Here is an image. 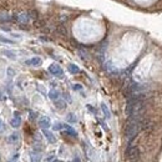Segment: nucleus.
Wrapping results in <instances>:
<instances>
[{"mask_svg":"<svg viewBox=\"0 0 162 162\" xmlns=\"http://www.w3.org/2000/svg\"><path fill=\"white\" fill-rule=\"evenodd\" d=\"M138 131H140V120L130 118V121L125 127V137L129 141V144H131L136 138V136L138 135Z\"/></svg>","mask_w":162,"mask_h":162,"instance_id":"1","label":"nucleus"},{"mask_svg":"<svg viewBox=\"0 0 162 162\" xmlns=\"http://www.w3.org/2000/svg\"><path fill=\"white\" fill-rule=\"evenodd\" d=\"M126 158L130 160V161H136L140 158V150H138V147L135 146V145H129L127 146V149H126Z\"/></svg>","mask_w":162,"mask_h":162,"instance_id":"2","label":"nucleus"},{"mask_svg":"<svg viewBox=\"0 0 162 162\" xmlns=\"http://www.w3.org/2000/svg\"><path fill=\"white\" fill-rule=\"evenodd\" d=\"M49 72L53 74L54 76H58V77H62V75H64L62 69L58 64H53V65L49 66Z\"/></svg>","mask_w":162,"mask_h":162,"instance_id":"3","label":"nucleus"},{"mask_svg":"<svg viewBox=\"0 0 162 162\" xmlns=\"http://www.w3.org/2000/svg\"><path fill=\"white\" fill-rule=\"evenodd\" d=\"M10 126L14 127V129H18V127L21 126V117L19 116V112H15V114H14V117L10 121Z\"/></svg>","mask_w":162,"mask_h":162,"instance_id":"4","label":"nucleus"},{"mask_svg":"<svg viewBox=\"0 0 162 162\" xmlns=\"http://www.w3.org/2000/svg\"><path fill=\"white\" fill-rule=\"evenodd\" d=\"M39 126L41 129H49L51 126V122H50V118L47 116H43L39 118Z\"/></svg>","mask_w":162,"mask_h":162,"instance_id":"5","label":"nucleus"},{"mask_svg":"<svg viewBox=\"0 0 162 162\" xmlns=\"http://www.w3.org/2000/svg\"><path fill=\"white\" fill-rule=\"evenodd\" d=\"M25 64L29 65V66H39V65L41 64V59H40V58H33V59L26 60Z\"/></svg>","mask_w":162,"mask_h":162,"instance_id":"6","label":"nucleus"},{"mask_svg":"<svg viewBox=\"0 0 162 162\" xmlns=\"http://www.w3.org/2000/svg\"><path fill=\"white\" fill-rule=\"evenodd\" d=\"M44 135H45V137L47 138V141L50 144H54L55 141H56V138H55V136L53 135V132H50V131H47L46 129H44Z\"/></svg>","mask_w":162,"mask_h":162,"instance_id":"7","label":"nucleus"},{"mask_svg":"<svg viewBox=\"0 0 162 162\" xmlns=\"http://www.w3.org/2000/svg\"><path fill=\"white\" fill-rule=\"evenodd\" d=\"M49 97H50L53 101L58 100V98L60 97V92H59V90H51L50 92H49Z\"/></svg>","mask_w":162,"mask_h":162,"instance_id":"8","label":"nucleus"},{"mask_svg":"<svg viewBox=\"0 0 162 162\" xmlns=\"http://www.w3.org/2000/svg\"><path fill=\"white\" fill-rule=\"evenodd\" d=\"M40 150L34 149V151L31 152V161H39L40 160Z\"/></svg>","mask_w":162,"mask_h":162,"instance_id":"9","label":"nucleus"},{"mask_svg":"<svg viewBox=\"0 0 162 162\" xmlns=\"http://www.w3.org/2000/svg\"><path fill=\"white\" fill-rule=\"evenodd\" d=\"M69 71L71 72V74H79L80 72V69H79V66H76L75 64H70L69 65Z\"/></svg>","mask_w":162,"mask_h":162,"instance_id":"10","label":"nucleus"},{"mask_svg":"<svg viewBox=\"0 0 162 162\" xmlns=\"http://www.w3.org/2000/svg\"><path fill=\"white\" fill-rule=\"evenodd\" d=\"M55 106L58 107V109H60V110H62V109H65L66 107V102L65 101H62V100H55Z\"/></svg>","mask_w":162,"mask_h":162,"instance_id":"11","label":"nucleus"},{"mask_svg":"<svg viewBox=\"0 0 162 162\" xmlns=\"http://www.w3.org/2000/svg\"><path fill=\"white\" fill-rule=\"evenodd\" d=\"M64 127L66 129V132L69 133V135H71L72 137H76V131L71 127V126H67V125H64Z\"/></svg>","mask_w":162,"mask_h":162,"instance_id":"12","label":"nucleus"},{"mask_svg":"<svg viewBox=\"0 0 162 162\" xmlns=\"http://www.w3.org/2000/svg\"><path fill=\"white\" fill-rule=\"evenodd\" d=\"M101 109H102V111H104L105 116H106V118H110V117H111V114H110V111H109V109H107L106 105L102 104V105H101Z\"/></svg>","mask_w":162,"mask_h":162,"instance_id":"13","label":"nucleus"},{"mask_svg":"<svg viewBox=\"0 0 162 162\" xmlns=\"http://www.w3.org/2000/svg\"><path fill=\"white\" fill-rule=\"evenodd\" d=\"M10 142H18L19 141V133H13V135L9 137Z\"/></svg>","mask_w":162,"mask_h":162,"instance_id":"14","label":"nucleus"},{"mask_svg":"<svg viewBox=\"0 0 162 162\" xmlns=\"http://www.w3.org/2000/svg\"><path fill=\"white\" fill-rule=\"evenodd\" d=\"M0 41H1V43H4V44H14L13 40L6 39V38H4V36H0Z\"/></svg>","mask_w":162,"mask_h":162,"instance_id":"15","label":"nucleus"},{"mask_svg":"<svg viewBox=\"0 0 162 162\" xmlns=\"http://www.w3.org/2000/svg\"><path fill=\"white\" fill-rule=\"evenodd\" d=\"M4 55H8L9 58H10V59H13V60L16 58V56H15V54H14L13 51H9V50H5V51H4Z\"/></svg>","mask_w":162,"mask_h":162,"instance_id":"16","label":"nucleus"},{"mask_svg":"<svg viewBox=\"0 0 162 162\" xmlns=\"http://www.w3.org/2000/svg\"><path fill=\"white\" fill-rule=\"evenodd\" d=\"M67 120L70 122H76V117H75V115H72V114H70L69 116H67Z\"/></svg>","mask_w":162,"mask_h":162,"instance_id":"17","label":"nucleus"},{"mask_svg":"<svg viewBox=\"0 0 162 162\" xmlns=\"http://www.w3.org/2000/svg\"><path fill=\"white\" fill-rule=\"evenodd\" d=\"M54 129L55 130H61V129H64V125H62V124H55V126H54Z\"/></svg>","mask_w":162,"mask_h":162,"instance_id":"18","label":"nucleus"},{"mask_svg":"<svg viewBox=\"0 0 162 162\" xmlns=\"http://www.w3.org/2000/svg\"><path fill=\"white\" fill-rule=\"evenodd\" d=\"M5 130V125H4V122L1 121V118H0V132H3Z\"/></svg>","mask_w":162,"mask_h":162,"instance_id":"19","label":"nucleus"},{"mask_svg":"<svg viewBox=\"0 0 162 162\" xmlns=\"http://www.w3.org/2000/svg\"><path fill=\"white\" fill-rule=\"evenodd\" d=\"M74 90H81V85H79V84L74 85Z\"/></svg>","mask_w":162,"mask_h":162,"instance_id":"20","label":"nucleus"},{"mask_svg":"<svg viewBox=\"0 0 162 162\" xmlns=\"http://www.w3.org/2000/svg\"><path fill=\"white\" fill-rule=\"evenodd\" d=\"M46 160H47V161H51V160H54V155H51V156H50V157H47Z\"/></svg>","mask_w":162,"mask_h":162,"instance_id":"21","label":"nucleus"},{"mask_svg":"<svg viewBox=\"0 0 162 162\" xmlns=\"http://www.w3.org/2000/svg\"><path fill=\"white\" fill-rule=\"evenodd\" d=\"M1 96H3V95H1V92H0V98H1Z\"/></svg>","mask_w":162,"mask_h":162,"instance_id":"22","label":"nucleus"}]
</instances>
